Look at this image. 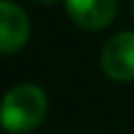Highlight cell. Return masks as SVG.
I'll return each instance as SVG.
<instances>
[{"instance_id":"cell-1","label":"cell","mask_w":134,"mask_h":134,"mask_svg":"<svg viewBox=\"0 0 134 134\" xmlns=\"http://www.w3.org/2000/svg\"><path fill=\"white\" fill-rule=\"evenodd\" d=\"M47 117V94L37 85H15L0 99V127L10 134H27Z\"/></svg>"},{"instance_id":"cell-2","label":"cell","mask_w":134,"mask_h":134,"mask_svg":"<svg viewBox=\"0 0 134 134\" xmlns=\"http://www.w3.org/2000/svg\"><path fill=\"white\" fill-rule=\"evenodd\" d=\"M99 67L112 82H134V32L112 35L99 52Z\"/></svg>"},{"instance_id":"cell-3","label":"cell","mask_w":134,"mask_h":134,"mask_svg":"<svg viewBox=\"0 0 134 134\" xmlns=\"http://www.w3.org/2000/svg\"><path fill=\"white\" fill-rule=\"evenodd\" d=\"M30 40V18L18 3L0 0V55H13Z\"/></svg>"},{"instance_id":"cell-4","label":"cell","mask_w":134,"mask_h":134,"mask_svg":"<svg viewBox=\"0 0 134 134\" xmlns=\"http://www.w3.org/2000/svg\"><path fill=\"white\" fill-rule=\"evenodd\" d=\"M70 20L82 30H104L117 15V0H65Z\"/></svg>"},{"instance_id":"cell-5","label":"cell","mask_w":134,"mask_h":134,"mask_svg":"<svg viewBox=\"0 0 134 134\" xmlns=\"http://www.w3.org/2000/svg\"><path fill=\"white\" fill-rule=\"evenodd\" d=\"M37 5H55V3H60V0H35Z\"/></svg>"},{"instance_id":"cell-6","label":"cell","mask_w":134,"mask_h":134,"mask_svg":"<svg viewBox=\"0 0 134 134\" xmlns=\"http://www.w3.org/2000/svg\"><path fill=\"white\" fill-rule=\"evenodd\" d=\"M132 15H134V0H132Z\"/></svg>"}]
</instances>
